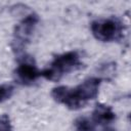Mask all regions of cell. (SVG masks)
I'll return each mask as SVG.
<instances>
[{"mask_svg":"<svg viewBox=\"0 0 131 131\" xmlns=\"http://www.w3.org/2000/svg\"><path fill=\"white\" fill-rule=\"evenodd\" d=\"M0 131H12L9 118L6 115L0 116Z\"/></svg>","mask_w":131,"mask_h":131,"instance_id":"30bf717a","label":"cell"},{"mask_svg":"<svg viewBox=\"0 0 131 131\" xmlns=\"http://www.w3.org/2000/svg\"><path fill=\"white\" fill-rule=\"evenodd\" d=\"M91 31L93 36L102 42H110L120 35L121 28L119 23L114 19L95 20L91 24Z\"/></svg>","mask_w":131,"mask_h":131,"instance_id":"7a4b0ae2","label":"cell"},{"mask_svg":"<svg viewBox=\"0 0 131 131\" xmlns=\"http://www.w3.org/2000/svg\"><path fill=\"white\" fill-rule=\"evenodd\" d=\"M51 96L55 101L62 103L72 110L80 108L85 104L78 98L74 88H69L67 86H58L53 88L51 92Z\"/></svg>","mask_w":131,"mask_h":131,"instance_id":"3957f363","label":"cell"},{"mask_svg":"<svg viewBox=\"0 0 131 131\" xmlns=\"http://www.w3.org/2000/svg\"><path fill=\"white\" fill-rule=\"evenodd\" d=\"M13 92V87L10 85H0V102L10 98Z\"/></svg>","mask_w":131,"mask_h":131,"instance_id":"9c48e42d","label":"cell"},{"mask_svg":"<svg viewBox=\"0 0 131 131\" xmlns=\"http://www.w3.org/2000/svg\"><path fill=\"white\" fill-rule=\"evenodd\" d=\"M115 113L105 104H97L92 113V121L95 124H107L115 119Z\"/></svg>","mask_w":131,"mask_h":131,"instance_id":"52a82bcc","label":"cell"},{"mask_svg":"<svg viewBox=\"0 0 131 131\" xmlns=\"http://www.w3.org/2000/svg\"><path fill=\"white\" fill-rule=\"evenodd\" d=\"M100 82L101 80L99 78H94V77L88 78L84 80L76 88H74L75 93L82 102L86 103V101L93 99L97 96Z\"/></svg>","mask_w":131,"mask_h":131,"instance_id":"277c9868","label":"cell"},{"mask_svg":"<svg viewBox=\"0 0 131 131\" xmlns=\"http://www.w3.org/2000/svg\"><path fill=\"white\" fill-rule=\"evenodd\" d=\"M75 126L77 131H94L95 129V123L86 117L77 119L75 122Z\"/></svg>","mask_w":131,"mask_h":131,"instance_id":"ba28073f","label":"cell"},{"mask_svg":"<svg viewBox=\"0 0 131 131\" xmlns=\"http://www.w3.org/2000/svg\"><path fill=\"white\" fill-rule=\"evenodd\" d=\"M16 75L18 79L24 82H34L38 77L41 76V72L38 71L36 66L30 61H23L16 69Z\"/></svg>","mask_w":131,"mask_h":131,"instance_id":"8992f818","label":"cell"},{"mask_svg":"<svg viewBox=\"0 0 131 131\" xmlns=\"http://www.w3.org/2000/svg\"><path fill=\"white\" fill-rule=\"evenodd\" d=\"M80 63L79 54L76 51H70L56 56L50 67L41 72V76L50 81H58L62 75L74 71L80 66Z\"/></svg>","mask_w":131,"mask_h":131,"instance_id":"6da1fadb","label":"cell"},{"mask_svg":"<svg viewBox=\"0 0 131 131\" xmlns=\"http://www.w3.org/2000/svg\"><path fill=\"white\" fill-rule=\"evenodd\" d=\"M37 23H38V16L36 14L32 13V14L27 15L16 26L14 36H15L16 41L19 44H24L25 42H27L29 40Z\"/></svg>","mask_w":131,"mask_h":131,"instance_id":"5b68a950","label":"cell"},{"mask_svg":"<svg viewBox=\"0 0 131 131\" xmlns=\"http://www.w3.org/2000/svg\"><path fill=\"white\" fill-rule=\"evenodd\" d=\"M104 131H114V130H112V129H105Z\"/></svg>","mask_w":131,"mask_h":131,"instance_id":"8fae6325","label":"cell"}]
</instances>
